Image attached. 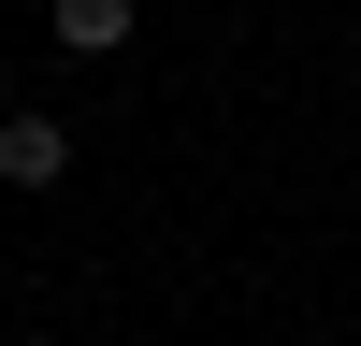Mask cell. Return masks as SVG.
<instances>
[{
  "mask_svg": "<svg viewBox=\"0 0 361 346\" xmlns=\"http://www.w3.org/2000/svg\"><path fill=\"white\" fill-rule=\"evenodd\" d=\"M73 173V130L58 115H0V188H58Z\"/></svg>",
  "mask_w": 361,
  "mask_h": 346,
  "instance_id": "6da1fadb",
  "label": "cell"
},
{
  "mask_svg": "<svg viewBox=\"0 0 361 346\" xmlns=\"http://www.w3.org/2000/svg\"><path fill=\"white\" fill-rule=\"evenodd\" d=\"M58 44H73V58H116V44H130V0H58Z\"/></svg>",
  "mask_w": 361,
  "mask_h": 346,
  "instance_id": "7a4b0ae2",
  "label": "cell"
},
{
  "mask_svg": "<svg viewBox=\"0 0 361 346\" xmlns=\"http://www.w3.org/2000/svg\"><path fill=\"white\" fill-rule=\"evenodd\" d=\"M347 44H361V15H347Z\"/></svg>",
  "mask_w": 361,
  "mask_h": 346,
  "instance_id": "3957f363",
  "label": "cell"
}]
</instances>
